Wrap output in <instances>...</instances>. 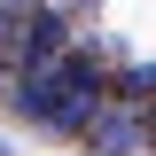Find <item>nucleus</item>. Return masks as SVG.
<instances>
[{"mask_svg": "<svg viewBox=\"0 0 156 156\" xmlns=\"http://www.w3.org/2000/svg\"><path fill=\"white\" fill-rule=\"evenodd\" d=\"M86 148L94 156H148V109H133V101H101L94 117H86Z\"/></svg>", "mask_w": 156, "mask_h": 156, "instance_id": "nucleus-1", "label": "nucleus"}, {"mask_svg": "<svg viewBox=\"0 0 156 156\" xmlns=\"http://www.w3.org/2000/svg\"><path fill=\"white\" fill-rule=\"evenodd\" d=\"M0 156H16V140H8V133H0Z\"/></svg>", "mask_w": 156, "mask_h": 156, "instance_id": "nucleus-2", "label": "nucleus"}]
</instances>
